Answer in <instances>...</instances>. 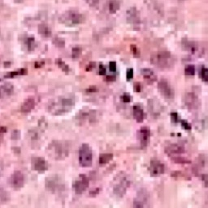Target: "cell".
Instances as JSON below:
<instances>
[{"label": "cell", "mask_w": 208, "mask_h": 208, "mask_svg": "<svg viewBox=\"0 0 208 208\" xmlns=\"http://www.w3.org/2000/svg\"><path fill=\"white\" fill-rule=\"evenodd\" d=\"M171 118H172L173 122H174V123H177V122L179 121L178 115H177V113H176V112L171 113Z\"/></svg>", "instance_id": "cell-29"}, {"label": "cell", "mask_w": 208, "mask_h": 208, "mask_svg": "<svg viewBox=\"0 0 208 208\" xmlns=\"http://www.w3.org/2000/svg\"><path fill=\"white\" fill-rule=\"evenodd\" d=\"M10 200V194L4 189L0 188V205H4L7 203Z\"/></svg>", "instance_id": "cell-19"}, {"label": "cell", "mask_w": 208, "mask_h": 208, "mask_svg": "<svg viewBox=\"0 0 208 208\" xmlns=\"http://www.w3.org/2000/svg\"><path fill=\"white\" fill-rule=\"evenodd\" d=\"M164 172V166L163 163H161L157 160L151 161L150 166V173L151 176H157L163 174Z\"/></svg>", "instance_id": "cell-10"}, {"label": "cell", "mask_w": 208, "mask_h": 208, "mask_svg": "<svg viewBox=\"0 0 208 208\" xmlns=\"http://www.w3.org/2000/svg\"><path fill=\"white\" fill-rule=\"evenodd\" d=\"M121 100L124 103H128V102H131L132 99H131V96L128 94H124L123 95L121 96Z\"/></svg>", "instance_id": "cell-26"}, {"label": "cell", "mask_w": 208, "mask_h": 208, "mask_svg": "<svg viewBox=\"0 0 208 208\" xmlns=\"http://www.w3.org/2000/svg\"><path fill=\"white\" fill-rule=\"evenodd\" d=\"M21 138V131L19 129H14L11 133V140H18Z\"/></svg>", "instance_id": "cell-25"}, {"label": "cell", "mask_w": 208, "mask_h": 208, "mask_svg": "<svg viewBox=\"0 0 208 208\" xmlns=\"http://www.w3.org/2000/svg\"><path fill=\"white\" fill-rule=\"evenodd\" d=\"M57 64H58V66L62 69V70L64 71L65 73H69V67H68V65H67L66 64H64V61H62L61 60H58L56 61Z\"/></svg>", "instance_id": "cell-22"}, {"label": "cell", "mask_w": 208, "mask_h": 208, "mask_svg": "<svg viewBox=\"0 0 208 208\" xmlns=\"http://www.w3.org/2000/svg\"><path fill=\"white\" fill-rule=\"evenodd\" d=\"M199 76L204 81L208 82V68H202L200 72H199Z\"/></svg>", "instance_id": "cell-23"}, {"label": "cell", "mask_w": 208, "mask_h": 208, "mask_svg": "<svg viewBox=\"0 0 208 208\" xmlns=\"http://www.w3.org/2000/svg\"><path fill=\"white\" fill-rule=\"evenodd\" d=\"M45 186L46 190L52 194H60L65 190L64 180L58 175H52L47 177L45 181Z\"/></svg>", "instance_id": "cell-3"}, {"label": "cell", "mask_w": 208, "mask_h": 208, "mask_svg": "<svg viewBox=\"0 0 208 208\" xmlns=\"http://www.w3.org/2000/svg\"><path fill=\"white\" fill-rule=\"evenodd\" d=\"M75 101L72 98H60L54 104L50 106V111L53 115L60 116L64 113L70 111V110L74 106Z\"/></svg>", "instance_id": "cell-1"}, {"label": "cell", "mask_w": 208, "mask_h": 208, "mask_svg": "<svg viewBox=\"0 0 208 208\" xmlns=\"http://www.w3.org/2000/svg\"><path fill=\"white\" fill-rule=\"evenodd\" d=\"M116 183L113 187V193L118 197H123L125 194L127 189L130 185L129 180H128V177L125 175H123V173H120L116 177Z\"/></svg>", "instance_id": "cell-5"}, {"label": "cell", "mask_w": 208, "mask_h": 208, "mask_svg": "<svg viewBox=\"0 0 208 208\" xmlns=\"http://www.w3.org/2000/svg\"><path fill=\"white\" fill-rule=\"evenodd\" d=\"M49 150L55 159H64L69 155V144L65 141H52Z\"/></svg>", "instance_id": "cell-2"}, {"label": "cell", "mask_w": 208, "mask_h": 208, "mask_svg": "<svg viewBox=\"0 0 208 208\" xmlns=\"http://www.w3.org/2000/svg\"><path fill=\"white\" fill-rule=\"evenodd\" d=\"M99 192H100V188H97L94 190L90 191V192H89V195H91V196H96V195H98V194H99Z\"/></svg>", "instance_id": "cell-32"}, {"label": "cell", "mask_w": 208, "mask_h": 208, "mask_svg": "<svg viewBox=\"0 0 208 208\" xmlns=\"http://www.w3.org/2000/svg\"><path fill=\"white\" fill-rule=\"evenodd\" d=\"M31 168L33 171L38 173H44L47 171L49 165L46 159L43 157L33 156L31 158Z\"/></svg>", "instance_id": "cell-7"}, {"label": "cell", "mask_w": 208, "mask_h": 208, "mask_svg": "<svg viewBox=\"0 0 208 208\" xmlns=\"http://www.w3.org/2000/svg\"><path fill=\"white\" fill-rule=\"evenodd\" d=\"M195 73V68L193 65H189L185 69V74L187 76H194Z\"/></svg>", "instance_id": "cell-24"}, {"label": "cell", "mask_w": 208, "mask_h": 208, "mask_svg": "<svg viewBox=\"0 0 208 208\" xmlns=\"http://www.w3.org/2000/svg\"><path fill=\"white\" fill-rule=\"evenodd\" d=\"M134 90L136 92H140L141 91V85L139 83H135L134 84Z\"/></svg>", "instance_id": "cell-35"}, {"label": "cell", "mask_w": 208, "mask_h": 208, "mask_svg": "<svg viewBox=\"0 0 208 208\" xmlns=\"http://www.w3.org/2000/svg\"><path fill=\"white\" fill-rule=\"evenodd\" d=\"M89 185V181L85 174H80L78 178L72 183V189L77 194H83Z\"/></svg>", "instance_id": "cell-6"}, {"label": "cell", "mask_w": 208, "mask_h": 208, "mask_svg": "<svg viewBox=\"0 0 208 208\" xmlns=\"http://www.w3.org/2000/svg\"><path fill=\"white\" fill-rule=\"evenodd\" d=\"M141 74L143 75L146 80H149L150 82L155 80V76L154 74V72L150 69H142L141 70Z\"/></svg>", "instance_id": "cell-21"}, {"label": "cell", "mask_w": 208, "mask_h": 208, "mask_svg": "<svg viewBox=\"0 0 208 208\" xmlns=\"http://www.w3.org/2000/svg\"><path fill=\"white\" fill-rule=\"evenodd\" d=\"M148 201V196L144 194L143 191H141L140 194H138V197L134 200V207H145V203Z\"/></svg>", "instance_id": "cell-15"}, {"label": "cell", "mask_w": 208, "mask_h": 208, "mask_svg": "<svg viewBox=\"0 0 208 208\" xmlns=\"http://www.w3.org/2000/svg\"><path fill=\"white\" fill-rule=\"evenodd\" d=\"M181 125H182V127H183L185 129H186V130H190L191 129L190 124L189 123H187L185 120H182V121H181Z\"/></svg>", "instance_id": "cell-30"}, {"label": "cell", "mask_w": 208, "mask_h": 208, "mask_svg": "<svg viewBox=\"0 0 208 208\" xmlns=\"http://www.w3.org/2000/svg\"><path fill=\"white\" fill-rule=\"evenodd\" d=\"M36 106V101L33 98H28L23 102L21 107V111L23 113L30 112L32 110L34 109Z\"/></svg>", "instance_id": "cell-12"}, {"label": "cell", "mask_w": 208, "mask_h": 208, "mask_svg": "<svg viewBox=\"0 0 208 208\" xmlns=\"http://www.w3.org/2000/svg\"><path fill=\"white\" fill-rule=\"evenodd\" d=\"M185 102L186 104V106L189 108H196L198 105V101H197V96L194 94L193 93H189L187 94L185 97Z\"/></svg>", "instance_id": "cell-13"}, {"label": "cell", "mask_w": 208, "mask_h": 208, "mask_svg": "<svg viewBox=\"0 0 208 208\" xmlns=\"http://www.w3.org/2000/svg\"><path fill=\"white\" fill-rule=\"evenodd\" d=\"M133 116L135 120L138 122L141 123L144 120V111L140 105H134L133 106Z\"/></svg>", "instance_id": "cell-16"}, {"label": "cell", "mask_w": 208, "mask_h": 208, "mask_svg": "<svg viewBox=\"0 0 208 208\" xmlns=\"http://www.w3.org/2000/svg\"><path fill=\"white\" fill-rule=\"evenodd\" d=\"M7 128L4 126H0V133H7Z\"/></svg>", "instance_id": "cell-38"}, {"label": "cell", "mask_w": 208, "mask_h": 208, "mask_svg": "<svg viewBox=\"0 0 208 208\" xmlns=\"http://www.w3.org/2000/svg\"><path fill=\"white\" fill-rule=\"evenodd\" d=\"M158 88H159L160 93L165 97L166 99H173V96H174V92H173L172 87L168 84V82L166 80H161L159 81Z\"/></svg>", "instance_id": "cell-9"}, {"label": "cell", "mask_w": 208, "mask_h": 208, "mask_svg": "<svg viewBox=\"0 0 208 208\" xmlns=\"http://www.w3.org/2000/svg\"><path fill=\"white\" fill-rule=\"evenodd\" d=\"M97 91V87L96 86H89L87 89H86V92L87 93H94V92Z\"/></svg>", "instance_id": "cell-33"}, {"label": "cell", "mask_w": 208, "mask_h": 208, "mask_svg": "<svg viewBox=\"0 0 208 208\" xmlns=\"http://www.w3.org/2000/svg\"><path fill=\"white\" fill-rule=\"evenodd\" d=\"M106 67H104L102 64H100V66H99V75L103 76V75H106Z\"/></svg>", "instance_id": "cell-31"}, {"label": "cell", "mask_w": 208, "mask_h": 208, "mask_svg": "<svg viewBox=\"0 0 208 208\" xmlns=\"http://www.w3.org/2000/svg\"><path fill=\"white\" fill-rule=\"evenodd\" d=\"M28 73V70L26 68H20L18 70L12 71L8 72L7 74H6L4 76L5 78H13L16 76H22V75H26Z\"/></svg>", "instance_id": "cell-18"}, {"label": "cell", "mask_w": 208, "mask_h": 208, "mask_svg": "<svg viewBox=\"0 0 208 208\" xmlns=\"http://www.w3.org/2000/svg\"><path fill=\"white\" fill-rule=\"evenodd\" d=\"M94 67H95V63H90V64H89L88 66L86 67V71L87 72H89V71H91Z\"/></svg>", "instance_id": "cell-34"}, {"label": "cell", "mask_w": 208, "mask_h": 208, "mask_svg": "<svg viewBox=\"0 0 208 208\" xmlns=\"http://www.w3.org/2000/svg\"><path fill=\"white\" fill-rule=\"evenodd\" d=\"M166 152L168 155H177L181 154L184 152V147L178 144L170 145L168 147L166 148Z\"/></svg>", "instance_id": "cell-17"}, {"label": "cell", "mask_w": 208, "mask_h": 208, "mask_svg": "<svg viewBox=\"0 0 208 208\" xmlns=\"http://www.w3.org/2000/svg\"><path fill=\"white\" fill-rule=\"evenodd\" d=\"M126 77L128 81H130L131 79L133 77V68H128L126 72Z\"/></svg>", "instance_id": "cell-27"}, {"label": "cell", "mask_w": 208, "mask_h": 208, "mask_svg": "<svg viewBox=\"0 0 208 208\" xmlns=\"http://www.w3.org/2000/svg\"><path fill=\"white\" fill-rule=\"evenodd\" d=\"M43 65H44V62H36L35 64H34V67L36 68H39V67H43Z\"/></svg>", "instance_id": "cell-37"}, {"label": "cell", "mask_w": 208, "mask_h": 208, "mask_svg": "<svg viewBox=\"0 0 208 208\" xmlns=\"http://www.w3.org/2000/svg\"><path fill=\"white\" fill-rule=\"evenodd\" d=\"M14 93V86L11 84H5L0 86V99H5Z\"/></svg>", "instance_id": "cell-14"}, {"label": "cell", "mask_w": 208, "mask_h": 208, "mask_svg": "<svg viewBox=\"0 0 208 208\" xmlns=\"http://www.w3.org/2000/svg\"><path fill=\"white\" fill-rule=\"evenodd\" d=\"M25 184V177L21 172L15 171L9 179V185L14 190H20L24 186Z\"/></svg>", "instance_id": "cell-8"}, {"label": "cell", "mask_w": 208, "mask_h": 208, "mask_svg": "<svg viewBox=\"0 0 208 208\" xmlns=\"http://www.w3.org/2000/svg\"><path fill=\"white\" fill-rule=\"evenodd\" d=\"M93 163V152L87 143H83L79 149V164L83 168L91 167Z\"/></svg>", "instance_id": "cell-4"}, {"label": "cell", "mask_w": 208, "mask_h": 208, "mask_svg": "<svg viewBox=\"0 0 208 208\" xmlns=\"http://www.w3.org/2000/svg\"><path fill=\"white\" fill-rule=\"evenodd\" d=\"M116 80V77L115 76H106L105 81H114Z\"/></svg>", "instance_id": "cell-36"}, {"label": "cell", "mask_w": 208, "mask_h": 208, "mask_svg": "<svg viewBox=\"0 0 208 208\" xmlns=\"http://www.w3.org/2000/svg\"><path fill=\"white\" fill-rule=\"evenodd\" d=\"M112 159V154H101L99 156V163H100V165H104V164L108 163Z\"/></svg>", "instance_id": "cell-20"}, {"label": "cell", "mask_w": 208, "mask_h": 208, "mask_svg": "<svg viewBox=\"0 0 208 208\" xmlns=\"http://www.w3.org/2000/svg\"><path fill=\"white\" fill-rule=\"evenodd\" d=\"M109 69L111 72H116V62H113V61L110 62Z\"/></svg>", "instance_id": "cell-28"}, {"label": "cell", "mask_w": 208, "mask_h": 208, "mask_svg": "<svg viewBox=\"0 0 208 208\" xmlns=\"http://www.w3.org/2000/svg\"><path fill=\"white\" fill-rule=\"evenodd\" d=\"M150 136V131L147 127H142L139 131V139L142 147H146L148 144Z\"/></svg>", "instance_id": "cell-11"}]
</instances>
